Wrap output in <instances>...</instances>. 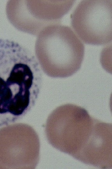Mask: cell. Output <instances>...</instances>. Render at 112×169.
Returning <instances> with one entry per match:
<instances>
[{"label":"cell","mask_w":112,"mask_h":169,"mask_svg":"<svg viewBox=\"0 0 112 169\" xmlns=\"http://www.w3.org/2000/svg\"><path fill=\"white\" fill-rule=\"evenodd\" d=\"M39 137L31 126L11 124L0 128V169H34L39 161Z\"/></svg>","instance_id":"4"},{"label":"cell","mask_w":112,"mask_h":169,"mask_svg":"<svg viewBox=\"0 0 112 169\" xmlns=\"http://www.w3.org/2000/svg\"><path fill=\"white\" fill-rule=\"evenodd\" d=\"M72 26L85 43L106 44L112 39V0H83L71 17Z\"/></svg>","instance_id":"5"},{"label":"cell","mask_w":112,"mask_h":169,"mask_svg":"<svg viewBox=\"0 0 112 169\" xmlns=\"http://www.w3.org/2000/svg\"><path fill=\"white\" fill-rule=\"evenodd\" d=\"M36 45L37 59L49 76L66 78L80 69L84 46L70 27L57 24L46 27L40 32Z\"/></svg>","instance_id":"3"},{"label":"cell","mask_w":112,"mask_h":169,"mask_svg":"<svg viewBox=\"0 0 112 169\" xmlns=\"http://www.w3.org/2000/svg\"><path fill=\"white\" fill-rule=\"evenodd\" d=\"M100 121L81 107L70 104L60 106L48 116L45 133L49 143L81 161L94 142Z\"/></svg>","instance_id":"2"},{"label":"cell","mask_w":112,"mask_h":169,"mask_svg":"<svg viewBox=\"0 0 112 169\" xmlns=\"http://www.w3.org/2000/svg\"><path fill=\"white\" fill-rule=\"evenodd\" d=\"M41 82L37 58L18 43L0 39V126L14 123L31 109Z\"/></svg>","instance_id":"1"}]
</instances>
